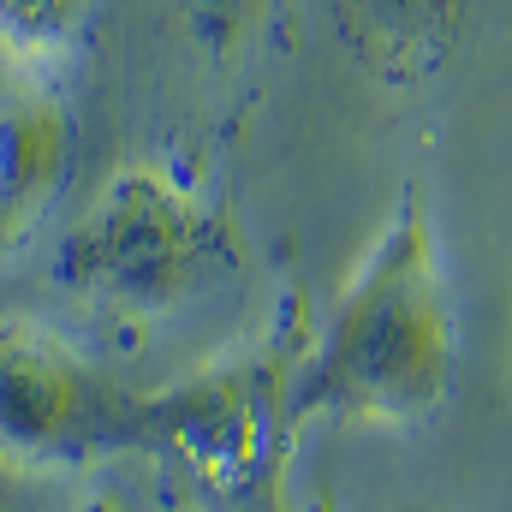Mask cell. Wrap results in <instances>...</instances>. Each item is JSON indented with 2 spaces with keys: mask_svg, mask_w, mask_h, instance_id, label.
Wrapping results in <instances>:
<instances>
[{
  "mask_svg": "<svg viewBox=\"0 0 512 512\" xmlns=\"http://www.w3.org/2000/svg\"><path fill=\"white\" fill-rule=\"evenodd\" d=\"M459 376V310L423 185H405L387 227L298 364V423H429Z\"/></svg>",
  "mask_w": 512,
  "mask_h": 512,
  "instance_id": "obj_1",
  "label": "cell"
},
{
  "mask_svg": "<svg viewBox=\"0 0 512 512\" xmlns=\"http://www.w3.org/2000/svg\"><path fill=\"white\" fill-rule=\"evenodd\" d=\"M310 334L304 292H286L256 340L149 393V453L185 483L197 512H292L286 465L304 435L292 393Z\"/></svg>",
  "mask_w": 512,
  "mask_h": 512,
  "instance_id": "obj_2",
  "label": "cell"
},
{
  "mask_svg": "<svg viewBox=\"0 0 512 512\" xmlns=\"http://www.w3.org/2000/svg\"><path fill=\"white\" fill-rule=\"evenodd\" d=\"M239 268L245 245L227 203L179 155L126 161L54 256L60 286L120 322H167L221 292Z\"/></svg>",
  "mask_w": 512,
  "mask_h": 512,
  "instance_id": "obj_3",
  "label": "cell"
},
{
  "mask_svg": "<svg viewBox=\"0 0 512 512\" xmlns=\"http://www.w3.org/2000/svg\"><path fill=\"white\" fill-rule=\"evenodd\" d=\"M114 453H149V393H126L48 322L0 316V465L90 471Z\"/></svg>",
  "mask_w": 512,
  "mask_h": 512,
  "instance_id": "obj_4",
  "label": "cell"
},
{
  "mask_svg": "<svg viewBox=\"0 0 512 512\" xmlns=\"http://www.w3.org/2000/svg\"><path fill=\"white\" fill-rule=\"evenodd\" d=\"M72 173V108L48 60L0 42V256L60 203Z\"/></svg>",
  "mask_w": 512,
  "mask_h": 512,
  "instance_id": "obj_5",
  "label": "cell"
},
{
  "mask_svg": "<svg viewBox=\"0 0 512 512\" xmlns=\"http://www.w3.org/2000/svg\"><path fill=\"white\" fill-rule=\"evenodd\" d=\"M155 12L167 66L191 78L203 108L233 120L286 48L292 0H155Z\"/></svg>",
  "mask_w": 512,
  "mask_h": 512,
  "instance_id": "obj_6",
  "label": "cell"
},
{
  "mask_svg": "<svg viewBox=\"0 0 512 512\" xmlns=\"http://www.w3.org/2000/svg\"><path fill=\"white\" fill-rule=\"evenodd\" d=\"M471 6L477 0H328V18L370 84L393 96H423L453 72Z\"/></svg>",
  "mask_w": 512,
  "mask_h": 512,
  "instance_id": "obj_7",
  "label": "cell"
},
{
  "mask_svg": "<svg viewBox=\"0 0 512 512\" xmlns=\"http://www.w3.org/2000/svg\"><path fill=\"white\" fill-rule=\"evenodd\" d=\"M102 0H0V42L36 54V60H60L96 18Z\"/></svg>",
  "mask_w": 512,
  "mask_h": 512,
  "instance_id": "obj_8",
  "label": "cell"
},
{
  "mask_svg": "<svg viewBox=\"0 0 512 512\" xmlns=\"http://www.w3.org/2000/svg\"><path fill=\"white\" fill-rule=\"evenodd\" d=\"M84 512H126V507H120V501H108V495H102V501H90V507H84Z\"/></svg>",
  "mask_w": 512,
  "mask_h": 512,
  "instance_id": "obj_9",
  "label": "cell"
}]
</instances>
